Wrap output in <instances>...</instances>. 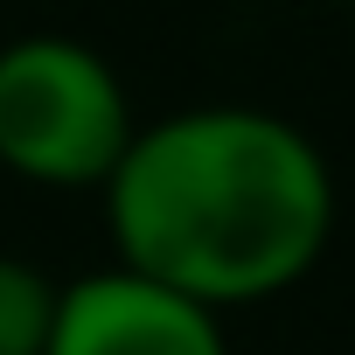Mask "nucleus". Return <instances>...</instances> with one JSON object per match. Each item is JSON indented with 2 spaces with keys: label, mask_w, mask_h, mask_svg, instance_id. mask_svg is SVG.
I'll list each match as a JSON object with an SVG mask.
<instances>
[{
  "label": "nucleus",
  "mask_w": 355,
  "mask_h": 355,
  "mask_svg": "<svg viewBox=\"0 0 355 355\" xmlns=\"http://www.w3.org/2000/svg\"><path fill=\"white\" fill-rule=\"evenodd\" d=\"M98 196L119 265L209 313L293 293L334 244V167L265 105H189L139 125Z\"/></svg>",
  "instance_id": "nucleus-1"
},
{
  "label": "nucleus",
  "mask_w": 355,
  "mask_h": 355,
  "mask_svg": "<svg viewBox=\"0 0 355 355\" xmlns=\"http://www.w3.org/2000/svg\"><path fill=\"white\" fill-rule=\"evenodd\" d=\"M139 119L119 63L77 35L0 42V167L28 189L84 196L125 160Z\"/></svg>",
  "instance_id": "nucleus-2"
},
{
  "label": "nucleus",
  "mask_w": 355,
  "mask_h": 355,
  "mask_svg": "<svg viewBox=\"0 0 355 355\" xmlns=\"http://www.w3.org/2000/svg\"><path fill=\"white\" fill-rule=\"evenodd\" d=\"M42 355H230L223 313L167 293L125 265L63 279Z\"/></svg>",
  "instance_id": "nucleus-3"
},
{
  "label": "nucleus",
  "mask_w": 355,
  "mask_h": 355,
  "mask_svg": "<svg viewBox=\"0 0 355 355\" xmlns=\"http://www.w3.org/2000/svg\"><path fill=\"white\" fill-rule=\"evenodd\" d=\"M56 293L63 279H49L42 265L0 251V355H42L49 327H56Z\"/></svg>",
  "instance_id": "nucleus-4"
}]
</instances>
